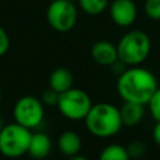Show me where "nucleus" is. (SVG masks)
Here are the masks:
<instances>
[{"label": "nucleus", "mask_w": 160, "mask_h": 160, "mask_svg": "<svg viewBox=\"0 0 160 160\" xmlns=\"http://www.w3.org/2000/svg\"><path fill=\"white\" fill-rule=\"evenodd\" d=\"M145 15L151 20H160V0H145L144 2Z\"/></svg>", "instance_id": "obj_17"}, {"label": "nucleus", "mask_w": 160, "mask_h": 160, "mask_svg": "<svg viewBox=\"0 0 160 160\" xmlns=\"http://www.w3.org/2000/svg\"><path fill=\"white\" fill-rule=\"evenodd\" d=\"M81 138L78 132L72 130H66L60 134L58 139V148L65 156H75L81 149Z\"/></svg>", "instance_id": "obj_12"}, {"label": "nucleus", "mask_w": 160, "mask_h": 160, "mask_svg": "<svg viewBox=\"0 0 160 160\" xmlns=\"http://www.w3.org/2000/svg\"><path fill=\"white\" fill-rule=\"evenodd\" d=\"M31 130L18 124L12 122L4 125L0 131V152L6 158H20L28 152Z\"/></svg>", "instance_id": "obj_4"}, {"label": "nucleus", "mask_w": 160, "mask_h": 160, "mask_svg": "<svg viewBox=\"0 0 160 160\" xmlns=\"http://www.w3.org/2000/svg\"><path fill=\"white\" fill-rule=\"evenodd\" d=\"M46 21L55 31L68 32L78 21V8L71 0H52L46 9Z\"/></svg>", "instance_id": "obj_6"}, {"label": "nucleus", "mask_w": 160, "mask_h": 160, "mask_svg": "<svg viewBox=\"0 0 160 160\" xmlns=\"http://www.w3.org/2000/svg\"><path fill=\"white\" fill-rule=\"evenodd\" d=\"M72 84H74V75L70 69L64 66L54 69L49 76V86L55 91H58L59 94L72 88Z\"/></svg>", "instance_id": "obj_11"}, {"label": "nucleus", "mask_w": 160, "mask_h": 160, "mask_svg": "<svg viewBox=\"0 0 160 160\" xmlns=\"http://www.w3.org/2000/svg\"><path fill=\"white\" fill-rule=\"evenodd\" d=\"M2 128H4V121H2V118L0 116V131L2 130Z\"/></svg>", "instance_id": "obj_23"}, {"label": "nucleus", "mask_w": 160, "mask_h": 160, "mask_svg": "<svg viewBox=\"0 0 160 160\" xmlns=\"http://www.w3.org/2000/svg\"><path fill=\"white\" fill-rule=\"evenodd\" d=\"M56 106L62 116L69 120L78 121L85 119L86 114L92 106V101L86 91L76 88H70L69 90L59 95Z\"/></svg>", "instance_id": "obj_5"}, {"label": "nucleus", "mask_w": 160, "mask_h": 160, "mask_svg": "<svg viewBox=\"0 0 160 160\" xmlns=\"http://www.w3.org/2000/svg\"><path fill=\"white\" fill-rule=\"evenodd\" d=\"M50 151H51V140L45 132L39 131L31 134V139L26 154H29L32 159L40 160V159H45L50 154Z\"/></svg>", "instance_id": "obj_10"}, {"label": "nucleus", "mask_w": 160, "mask_h": 160, "mask_svg": "<svg viewBox=\"0 0 160 160\" xmlns=\"http://www.w3.org/2000/svg\"><path fill=\"white\" fill-rule=\"evenodd\" d=\"M92 60L102 66H111L114 62L119 60L116 45L108 40H99L94 42L90 50Z\"/></svg>", "instance_id": "obj_9"}, {"label": "nucleus", "mask_w": 160, "mask_h": 160, "mask_svg": "<svg viewBox=\"0 0 160 160\" xmlns=\"http://www.w3.org/2000/svg\"><path fill=\"white\" fill-rule=\"evenodd\" d=\"M152 139L160 146V121H156V124L152 128Z\"/></svg>", "instance_id": "obj_21"}, {"label": "nucleus", "mask_w": 160, "mask_h": 160, "mask_svg": "<svg viewBox=\"0 0 160 160\" xmlns=\"http://www.w3.org/2000/svg\"><path fill=\"white\" fill-rule=\"evenodd\" d=\"M59 92L58 91H55L54 89H51V88H49V89H46L44 92H42V95H41V102L42 104H45V105H49V106H54V105H56L58 104V100H59Z\"/></svg>", "instance_id": "obj_19"}, {"label": "nucleus", "mask_w": 160, "mask_h": 160, "mask_svg": "<svg viewBox=\"0 0 160 160\" xmlns=\"http://www.w3.org/2000/svg\"><path fill=\"white\" fill-rule=\"evenodd\" d=\"M71 1H74V0H71Z\"/></svg>", "instance_id": "obj_25"}, {"label": "nucleus", "mask_w": 160, "mask_h": 160, "mask_svg": "<svg viewBox=\"0 0 160 160\" xmlns=\"http://www.w3.org/2000/svg\"><path fill=\"white\" fill-rule=\"evenodd\" d=\"M98 160H130V156L125 146L119 144H110L101 150Z\"/></svg>", "instance_id": "obj_14"}, {"label": "nucleus", "mask_w": 160, "mask_h": 160, "mask_svg": "<svg viewBox=\"0 0 160 160\" xmlns=\"http://www.w3.org/2000/svg\"><path fill=\"white\" fill-rule=\"evenodd\" d=\"M155 75L139 65L125 69L118 78L116 89L124 101L148 105L152 94L158 89Z\"/></svg>", "instance_id": "obj_1"}, {"label": "nucleus", "mask_w": 160, "mask_h": 160, "mask_svg": "<svg viewBox=\"0 0 160 160\" xmlns=\"http://www.w3.org/2000/svg\"><path fill=\"white\" fill-rule=\"evenodd\" d=\"M10 48V38L6 30L0 25V56L5 55Z\"/></svg>", "instance_id": "obj_20"}, {"label": "nucleus", "mask_w": 160, "mask_h": 160, "mask_svg": "<svg viewBox=\"0 0 160 160\" xmlns=\"http://www.w3.org/2000/svg\"><path fill=\"white\" fill-rule=\"evenodd\" d=\"M126 151H128L130 159H140L146 152V145L140 140H132L126 146Z\"/></svg>", "instance_id": "obj_16"}, {"label": "nucleus", "mask_w": 160, "mask_h": 160, "mask_svg": "<svg viewBox=\"0 0 160 160\" xmlns=\"http://www.w3.org/2000/svg\"><path fill=\"white\" fill-rule=\"evenodd\" d=\"M119 110H120V116H121L122 125H125V126L138 125L142 120L144 114H145L142 104L131 102V101H124L122 106Z\"/></svg>", "instance_id": "obj_13"}, {"label": "nucleus", "mask_w": 160, "mask_h": 160, "mask_svg": "<svg viewBox=\"0 0 160 160\" xmlns=\"http://www.w3.org/2000/svg\"><path fill=\"white\" fill-rule=\"evenodd\" d=\"M0 104H1V89H0Z\"/></svg>", "instance_id": "obj_24"}, {"label": "nucleus", "mask_w": 160, "mask_h": 160, "mask_svg": "<svg viewBox=\"0 0 160 160\" xmlns=\"http://www.w3.org/2000/svg\"><path fill=\"white\" fill-rule=\"evenodd\" d=\"M109 14L114 24L120 28H128L135 22L138 8L134 0H112L109 4Z\"/></svg>", "instance_id": "obj_8"}, {"label": "nucleus", "mask_w": 160, "mask_h": 160, "mask_svg": "<svg viewBox=\"0 0 160 160\" xmlns=\"http://www.w3.org/2000/svg\"><path fill=\"white\" fill-rule=\"evenodd\" d=\"M81 10L89 15H99L109 8L110 0H78Z\"/></svg>", "instance_id": "obj_15"}, {"label": "nucleus", "mask_w": 160, "mask_h": 160, "mask_svg": "<svg viewBox=\"0 0 160 160\" xmlns=\"http://www.w3.org/2000/svg\"><path fill=\"white\" fill-rule=\"evenodd\" d=\"M69 160H89V159L85 156H81V155H75V156H71Z\"/></svg>", "instance_id": "obj_22"}, {"label": "nucleus", "mask_w": 160, "mask_h": 160, "mask_svg": "<svg viewBox=\"0 0 160 160\" xmlns=\"http://www.w3.org/2000/svg\"><path fill=\"white\" fill-rule=\"evenodd\" d=\"M12 115L15 122L32 130L40 126L44 121V104L36 96L25 95L18 99V101L15 102Z\"/></svg>", "instance_id": "obj_7"}, {"label": "nucleus", "mask_w": 160, "mask_h": 160, "mask_svg": "<svg viewBox=\"0 0 160 160\" xmlns=\"http://www.w3.org/2000/svg\"><path fill=\"white\" fill-rule=\"evenodd\" d=\"M84 121L88 131L96 138H111L122 128L119 108L109 102L92 104Z\"/></svg>", "instance_id": "obj_2"}, {"label": "nucleus", "mask_w": 160, "mask_h": 160, "mask_svg": "<svg viewBox=\"0 0 160 160\" xmlns=\"http://www.w3.org/2000/svg\"><path fill=\"white\" fill-rule=\"evenodd\" d=\"M118 58L126 66H136L144 62L151 50V40L142 30H130L116 44Z\"/></svg>", "instance_id": "obj_3"}, {"label": "nucleus", "mask_w": 160, "mask_h": 160, "mask_svg": "<svg viewBox=\"0 0 160 160\" xmlns=\"http://www.w3.org/2000/svg\"><path fill=\"white\" fill-rule=\"evenodd\" d=\"M148 106L152 119L155 121H160V86H158V89L152 94L151 99L148 102Z\"/></svg>", "instance_id": "obj_18"}]
</instances>
